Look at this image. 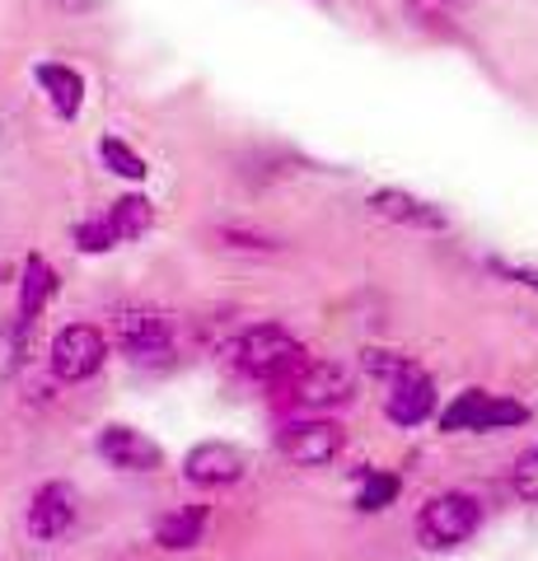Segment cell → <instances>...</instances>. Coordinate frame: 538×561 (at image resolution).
<instances>
[{
	"instance_id": "23",
	"label": "cell",
	"mask_w": 538,
	"mask_h": 561,
	"mask_svg": "<svg viewBox=\"0 0 538 561\" xmlns=\"http://www.w3.org/2000/svg\"><path fill=\"white\" fill-rule=\"evenodd\" d=\"M76 243H80L84 253H108L113 243H117V234H113L108 220H84L80 230H76Z\"/></svg>"
},
{
	"instance_id": "20",
	"label": "cell",
	"mask_w": 538,
	"mask_h": 561,
	"mask_svg": "<svg viewBox=\"0 0 538 561\" xmlns=\"http://www.w3.org/2000/svg\"><path fill=\"white\" fill-rule=\"evenodd\" d=\"M511 486H515V496H519V501L538 505V449H525V454L515 459V468H511Z\"/></svg>"
},
{
	"instance_id": "13",
	"label": "cell",
	"mask_w": 538,
	"mask_h": 561,
	"mask_svg": "<svg viewBox=\"0 0 538 561\" xmlns=\"http://www.w3.org/2000/svg\"><path fill=\"white\" fill-rule=\"evenodd\" d=\"M33 80H38V90L47 94V103L57 108V117H76L80 103H84V76L76 66L66 61H43L33 70Z\"/></svg>"
},
{
	"instance_id": "15",
	"label": "cell",
	"mask_w": 538,
	"mask_h": 561,
	"mask_svg": "<svg viewBox=\"0 0 538 561\" xmlns=\"http://www.w3.org/2000/svg\"><path fill=\"white\" fill-rule=\"evenodd\" d=\"M51 290H57V272H51L43 257H28V267H24V286H20V319H24V323L38 319L43 305L51 300Z\"/></svg>"
},
{
	"instance_id": "1",
	"label": "cell",
	"mask_w": 538,
	"mask_h": 561,
	"mask_svg": "<svg viewBox=\"0 0 538 561\" xmlns=\"http://www.w3.org/2000/svg\"><path fill=\"white\" fill-rule=\"evenodd\" d=\"M234 356H239V370L253 375V379H267V383L295 379L309 365L305 346L295 342L286 328H276V323H263V328L244 332V342L234 346Z\"/></svg>"
},
{
	"instance_id": "19",
	"label": "cell",
	"mask_w": 538,
	"mask_h": 561,
	"mask_svg": "<svg viewBox=\"0 0 538 561\" xmlns=\"http://www.w3.org/2000/svg\"><path fill=\"white\" fill-rule=\"evenodd\" d=\"M412 370H416V365H412V356H403V351H366V375H375V379L398 383Z\"/></svg>"
},
{
	"instance_id": "12",
	"label": "cell",
	"mask_w": 538,
	"mask_h": 561,
	"mask_svg": "<svg viewBox=\"0 0 538 561\" xmlns=\"http://www.w3.org/2000/svg\"><path fill=\"white\" fill-rule=\"evenodd\" d=\"M183 472H187V482H197V486H230L244 478V459H239V449L211 440V445H197L187 454Z\"/></svg>"
},
{
	"instance_id": "3",
	"label": "cell",
	"mask_w": 538,
	"mask_h": 561,
	"mask_svg": "<svg viewBox=\"0 0 538 561\" xmlns=\"http://www.w3.org/2000/svg\"><path fill=\"white\" fill-rule=\"evenodd\" d=\"M525 421H529L525 402L496 398L488 389H463L440 412V431H506V426H525Z\"/></svg>"
},
{
	"instance_id": "6",
	"label": "cell",
	"mask_w": 538,
	"mask_h": 561,
	"mask_svg": "<svg viewBox=\"0 0 538 561\" xmlns=\"http://www.w3.org/2000/svg\"><path fill=\"white\" fill-rule=\"evenodd\" d=\"M346 445V435L337 421H300V426H290L282 435V449H286V459L290 463H300V468H323V463H333L337 454Z\"/></svg>"
},
{
	"instance_id": "4",
	"label": "cell",
	"mask_w": 538,
	"mask_h": 561,
	"mask_svg": "<svg viewBox=\"0 0 538 561\" xmlns=\"http://www.w3.org/2000/svg\"><path fill=\"white\" fill-rule=\"evenodd\" d=\"M103 356H108V346H103V332L90 328V323H71L57 332V342H51V375L76 383V379H90Z\"/></svg>"
},
{
	"instance_id": "21",
	"label": "cell",
	"mask_w": 538,
	"mask_h": 561,
	"mask_svg": "<svg viewBox=\"0 0 538 561\" xmlns=\"http://www.w3.org/2000/svg\"><path fill=\"white\" fill-rule=\"evenodd\" d=\"M24 328H28L24 319L0 328V379H10L14 365H20V356H24Z\"/></svg>"
},
{
	"instance_id": "10",
	"label": "cell",
	"mask_w": 538,
	"mask_h": 561,
	"mask_svg": "<svg viewBox=\"0 0 538 561\" xmlns=\"http://www.w3.org/2000/svg\"><path fill=\"white\" fill-rule=\"evenodd\" d=\"M385 412L393 426H422V421L436 412V383H431L422 370H412L403 375L398 383H389V402H385Z\"/></svg>"
},
{
	"instance_id": "16",
	"label": "cell",
	"mask_w": 538,
	"mask_h": 561,
	"mask_svg": "<svg viewBox=\"0 0 538 561\" xmlns=\"http://www.w3.org/2000/svg\"><path fill=\"white\" fill-rule=\"evenodd\" d=\"M150 220H154V210H150L146 197H136V192L131 197H117L113 210H108V225H113L117 239H141L150 230Z\"/></svg>"
},
{
	"instance_id": "17",
	"label": "cell",
	"mask_w": 538,
	"mask_h": 561,
	"mask_svg": "<svg viewBox=\"0 0 538 561\" xmlns=\"http://www.w3.org/2000/svg\"><path fill=\"white\" fill-rule=\"evenodd\" d=\"M99 160H103V169H113L117 179H131V183H141L146 173H150L141 154H136L127 140H117V136H103L99 140Z\"/></svg>"
},
{
	"instance_id": "9",
	"label": "cell",
	"mask_w": 538,
	"mask_h": 561,
	"mask_svg": "<svg viewBox=\"0 0 538 561\" xmlns=\"http://www.w3.org/2000/svg\"><path fill=\"white\" fill-rule=\"evenodd\" d=\"M295 398L305 408H337V402L352 398V375L342 370L337 360H309L300 375H295Z\"/></svg>"
},
{
	"instance_id": "14",
	"label": "cell",
	"mask_w": 538,
	"mask_h": 561,
	"mask_svg": "<svg viewBox=\"0 0 538 561\" xmlns=\"http://www.w3.org/2000/svg\"><path fill=\"white\" fill-rule=\"evenodd\" d=\"M206 534V505H183V511H173L160 519V529H154V542L169 552H183V548H197Z\"/></svg>"
},
{
	"instance_id": "22",
	"label": "cell",
	"mask_w": 538,
	"mask_h": 561,
	"mask_svg": "<svg viewBox=\"0 0 538 561\" xmlns=\"http://www.w3.org/2000/svg\"><path fill=\"white\" fill-rule=\"evenodd\" d=\"M488 272H496L501 280H511V286H525L538 295V267L529 262H511V257H488Z\"/></svg>"
},
{
	"instance_id": "24",
	"label": "cell",
	"mask_w": 538,
	"mask_h": 561,
	"mask_svg": "<svg viewBox=\"0 0 538 561\" xmlns=\"http://www.w3.org/2000/svg\"><path fill=\"white\" fill-rule=\"evenodd\" d=\"M220 239L230 243V249H276L272 239H263V234H244V230H220Z\"/></svg>"
},
{
	"instance_id": "5",
	"label": "cell",
	"mask_w": 538,
	"mask_h": 561,
	"mask_svg": "<svg viewBox=\"0 0 538 561\" xmlns=\"http://www.w3.org/2000/svg\"><path fill=\"white\" fill-rule=\"evenodd\" d=\"M80 515V501H76V486H66V482H43L38 491H33V501H28V534L33 538H61L66 529L76 524Z\"/></svg>"
},
{
	"instance_id": "8",
	"label": "cell",
	"mask_w": 538,
	"mask_h": 561,
	"mask_svg": "<svg viewBox=\"0 0 538 561\" xmlns=\"http://www.w3.org/2000/svg\"><path fill=\"white\" fill-rule=\"evenodd\" d=\"M370 210H375V216H385V220H393V225H408V230H431V234L449 230V220H445L440 206L412 197V192H403V187L370 192Z\"/></svg>"
},
{
	"instance_id": "2",
	"label": "cell",
	"mask_w": 538,
	"mask_h": 561,
	"mask_svg": "<svg viewBox=\"0 0 538 561\" xmlns=\"http://www.w3.org/2000/svg\"><path fill=\"white\" fill-rule=\"evenodd\" d=\"M482 524V505L478 496H468V491H440V496H431L422 505V515H416V538L426 542V548H459L463 538H473Z\"/></svg>"
},
{
	"instance_id": "25",
	"label": "cell",
	"mask_w": 538,
	"mask_h": 561,
	"mask_svg": "<svg viewBox=\"0 0 538 561\" xmlns=\"http://www.w3.org/2000/svg\"><path fill=\"white\" fill-rule=\"evenodd\" d=\"M412 10H426V14H449V10H459L468 5V0H408Z\"/></svg>"
},
{
	"instance_id": "7",
	"label": "cell",
	"mask_w": 538,
	"mask_h": 561,
	"mask_svg": "<svg viewBox=\"0 0 538 561\" xmlns=\"http://www.w3.org/2000/svg\"><path fill=\"white\" fill-rule=\"evenodd\" d=\"M99 454L113 468H123V472H154V468L164 463L160 445H154L150 435L131 431V426H103L99 431Z\"/></svg>"
},
{
	"instance_id": "11",
	"label": "cell",
	"mask_w": 538,
	"mask_h": 561,
	"mask_svg": "<svg viewBox=\"0 0 538 561\" xmlns=\"http://www.w3.org/2000/svg\"><path fill=\"white\" fill-rule=\"evenodd\" d=\"M117 337H123L131 356H164L173 346V328L164 313H154V309H127L123 319H117Z\"/></svg>"
},
{
	"instance_id": "18",
	"label": "cell",
	"mask_w": 538,
	"mask_h": 561,
	"mask_svg": "<svg viewBox=\"0 0 538 561\" xmlns=\"http://www.w3.org/2000/svg\"><path fill=\"white\" fill-rule=\"evenodd\" d=\"M398 491H403V482H398L393 472H366V482L356 491V505L360 511H385V505L398 501Z\"/></svg>"
}]
</instances>
